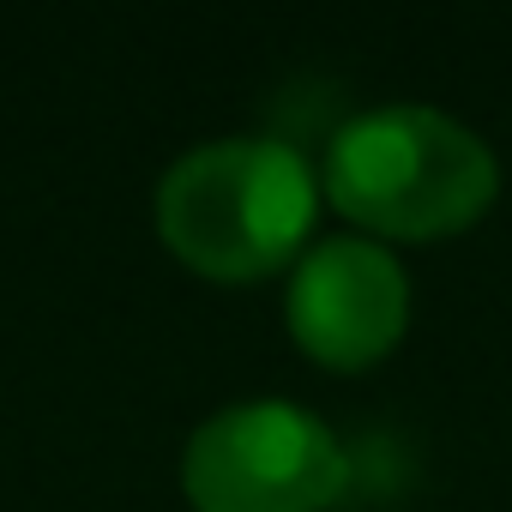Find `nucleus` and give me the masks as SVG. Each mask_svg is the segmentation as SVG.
<instances>
[{
    "label": "nucleus",
    "mask_w": 512,
    "mask_h": 512,
    "mask_svg": "<svg viewBox=\"0 0 512 512\" xmlns=\"http://www.w3.org/2000/svg\"><path fill=\"white\" fill-rule=\"evenodd\" d=\"M410 320L404 266L368 235H320L290 278V332L332 368H362Z\"/></svg>",
    "instance_id": "20e7f679"
},
{
    "label": "nucleus",
    "mask_w": 512,
    "mask_h": 512,
    "mask_svg": "<svg viewBox=\"0 0 512 512\" xmlns=\"http://www.w3.org/2000/svg\"><path fill=\"white\" fill-rule=\"evenodd\" d=\"M181 482L199 512H320L344 494L350 458L314 410L247 398L193 428Z\"/></svg>",
    "instance_id": "7ed1b4c3"
},
{
    "label": "nucleus",
    "mask_w": 512,
    "mask_h": 512,
    "mask_svg": "<svg viewBox=\"0 0 512 512\" xmlns=\"http://www.w3.org/2000/svg\"><path fill=\"white\" fill-rule=\"evenodd\" d=\"M320 181L284 139H205L169 163L157 229L205 278H266L308 241Z\"/></svg>",
    "instance_id": "f257e3e1"
},
{
    "label": "nucleus",
    "mask_w": 512,
    "mask_h": 512,
    "mask_svg": "<svg viewBox=\"0 0 512 512\" xmlns=\"http://www.w3.org/2000/svg\"><path fill=\"white\" fill-rule=\"evenodd\" d=\"M494 151L428 103H380L326 145V193L374 235H446L488 211Z\"/></svg>",
    "instance_id": "f03ea898"
}]
</instances>
